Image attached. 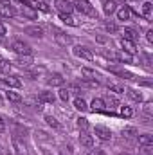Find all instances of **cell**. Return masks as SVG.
Instances as JSON below:
<instances>
[{
    "label": "cell",
    "mask_w": 153,
    "mask_h": 155,
    "mask_svg": "<svg viewBox=\"0 0 153 155\" xmlns=\"http://www.w3.org/2000/svg\"><path fill=\"white\" fill-rule=\"evenodd\" d=\"M18 56H31L33 54V49H31V45L27 43V41H24V40H15L13 41V47H11Z\"/></svg>",
    "instance_id": "obj_1"
},
{
    "label": "cell",
    "mask_w": 153,
    "mask_h": 155,
    "mask_svg": "<svg viewBox=\"0 0 153 155\" xmlns=\"http://www.w3.org/2000/svg\"><path fill=\"white\" fill-rule=\"evenodd\" d=\"M72 4H74V9H77L81 15H88V16H96L97 15L88 0H74Z\"/></svg>",
    "instance_id": "obj_2"
},
{
    "label": "cell",
    "mask_w": 153,
    "mask_h": 155,
    "mask_svg": "<svg viewBox=\"0 0 153 155\" xmlns=\"http://www.w3.org/2000/svg\"><path fill=\"white\" fill-rule=\"evenodd\" d=\"M72 54H74L76 58L86 60V61H92V60H94L92 51H90V49H86V47H83V45H74V47H72Z\"/></svg>",
    "instance_id": "obj_3"
},
{
    "label": "cell",
    "mask_w": 153,
    "mask_h": 155,
    "mask_svg": "<svg viewBox=\"0 0 153 155\" xmlns=\"http://www.w3.org/2000/svg\"><path fill=\"white\" fill-rule=\"evenodd\" d=\"M54 7L60 11V15H70L74 9L72 0H54Z\"/></svg>",
    "instance_id": "obj_4"
},
{
    "label": "cell",
    "mask_w": 153,
    "mask_h": 155,
    "mask_svg": "<svg viewBox=\"0 0 153 155\" xmlns=\"http://www.w3.org/2000/svg\"><path fill=\"white\" fill-rule=\"evenodd\" d=\"M52 31H54V40H56L58 45H63V47L72 45V36L70 35H67V33H63L60 29H52Z\"/></svg>",
    "instance_id": "obj_5"
},
{
    "label": "cell",
    "mask_w": 153,
    "mask_h": 155,
    "mask_svg": "<svg viewBox=\"0 0 153 155\" xmlns=\"http://www.w3.org/2000/svg\"><path fill=\"white\" fill-rule=\"evenodd\" d=\"M15 2L20 5V9H22V15H24V16H27L29 20H36V18H38V13H36V11H34L27 2H22V0H15Z\"/></svg>",
    "instance_id": "obj_6"
},
{
    "label": "cell",
    "mask_w": 153,
    "mask_h": 155,
    "mask_svg": "<svg viewBox=\"0 0 153 155\" xmlns=\"http://www.w3.org/2000/svg\"><path fill=\"white\" fill-rule=\"evenodd\" d=\"M94 134H96V137L101 139V141H110V139H112V130L106 128V126H103V124L94 126Z\"/></svg>",
    "instance_id": "obj_7"
},
{
    "label": "cell",
    "mask_w": 153,
    "mask_h": 155,
    "mask_svg": "<svg viewBox=\"0 0 153 155\" xmlns=\"http://www.w3.org/2000/svg\"><path fill=\"white\" fill-rule=\"evenodd\" d=\"M0 81H2V85H5L9 88H22V81H20L18 76H5V78H2Z\"/></svg>",
    "instance_id": "obj_8"
},
{
    "label": "cell",
    "mask_w": 153,
    "mask_h": 155,
    "mask_svg": "<svg viewBox=\"0 0 153 155\" xmlns=\"http://www.w3.org/2000/svg\"><path fill=\"white\" fill-rule=\"evenodd\" d=\"M137 143L141 148H153V135L151 134H141V135H137Z\"/></svg>",
    "instance_id": "obj_9"
},
{
    "label": "cell",
    "mask_w": 153,
    "mask_h": 155,
    "mask_svg": "<svg viewBox=\"0 0 153 155\" xmlns=\"http://www.w3.org/2000/svg\"><path fill=\"white\" fill-rule=\"evenodd\" d=\"M15 15H16L15 5H11V4H0V16H4V18H13Z\"/></svg>",
    "instance_id": "obj_10"
},
{
    "label": "cell",
    "mask_w": 153,
    "mask_h": 155,
    "mask_svg": "<svg viewBox=\"0 0 153 155\" xmlns=\"http://www.w3.org/2000/svg\"><path fill=\"white\" fill-rule=\"evenodd\" d=\"M24 33L29 35V36H33V38H43V29L40 25H27L24 29Z\"/></svg>",
    "instance_id": "obj_11"
},
{
    "label": "cell",
    "mask_w": 153,
    "mask_h": 155,
    "mask_svg": "<svg viewBox=\"0 0 153 155\" xmlns=\"http://www.w3.org/2000/svg\"><path fill=\"white\" fill-rule=\"evenodd\" d=\"M79 144H81L83 148H92V146H94V137H92L88 132H81V135H79Z\"/></svg>",
    "instance_id": "obj_12"
},
{
    "label": "cell",
    "mask_w": 153,
    "mask_h": 155,
    "mask_svg": "<svg viewBox=\"0 0 153 155\" xmlns=\"http://www.w3.org/2000/svg\"><path fill=\"white\" fill-rule=\"evenodd\" d=\"M115 13H117V20H121V22H126V20H130V16H132V9H130L128 5L119 7Z\"/></svg>",
    "instance_id": "obj_13"
},
{
    "label": "cell",
    "mask_w": 153,
    "mask_h": 155,
    "mask_svg": "<svg viewBox=\"0 0 153 155\" xmlns=\"http://www.w3.org/2000/svg\"><path fill=\"white\" fill-rule=\"evenodd\" d=\"M90 108L94 112H106V105H105V101L101 97H94L92 103H90Z\"/></svg>",
    "instance_id": "obj_14"
},
{
    "label": "cell",
    "mask_w": 153,
    "mask_h": 155,
    "mask_svg": "<svg viewBox=\"0 0 153 155\" xmlns=\"http://www.w3.org/2000/svg\"><path fill=\"white\" fill-rule=\"evenodd\" d=\"M121 135H122V139H126V141H130V143H135L139 134H137L135 128H124V130L121 132Z\"/></svg>",
    "instance_id": "obj_15"
},
{
    "label": "cell",
    "mask_w": 153,
    "mask_h": 155,
    "mask_svg": "<svg viewBox=\"0 0 153 155\" xmlns=\"http://www.w3.org/2000/svg\"><path fill=\"white\" fill-rule=\"evenodd\" d=\"M13 148H15V153L16 155H27V148H25V144H24L18 137H13Z\"/></svg>",
    "instance_id": "obj_16"
},
{
    "label": "cell",
    "mask_w": 153,
    "mask_h": 155,
    "mask_svg": "<svg viewBox=\"0 0 153 155\" xmlns=\"http://www.w3.org/2000/svg\"><path fill=\"white\" fill-rule=\"evenodd\" d=\"M47 83H49L50 87H61V85L65 83V78L61 76V74H58V72H54V74H50V76H49Z\"/></svg>",
    "instance_id": "obj_17"
},
{
    "label": "cell",
    "mask_w": 153,
    "mask_h": 155,
    "mask_svg": "<svg viewBox=\"0 0 153 155\" xmlns=\"http://www.w3.org/2000/svg\"><path fill=\"white\" fill-rule=\"evenodd\" d=\"M115 11H117L115 0H105V4H103V13H105L106 16H110V15H114Z\"/></svg>",
    "instance_id": "obj_18"
},
{
    "label": "cell",
    "mask_w": 153,
    "mask_h": 155,
    "mask_svg": "<svg viewBox=\"0 0 153 155\" xmlns=\"http://www.w3.org/2000/svg\"><path fill=\"white\" fill-rule=\"evenodd\" d=\"M121 47H122L124 52H130V54H135V52H137V47H135V43H133L132 40L122 38L121 40Z\"/></svg>",
    "instance_id": "obj_19"
},
{
    "label": "cell",
    "mask_w": 153,
    "mask_h": 155,
    "mask_svg": "<svg viewBox=\"0 0 153 155\" xmlns=\"http://www.w3.org/2000/svg\"><path fill=\"white\" fill-rule=\"evenodd\" d=\"M38 99H40V103H54L56 97H54V94L50 90H43V92H40Z\"/></svg>",
    "instance_id": "obj_20"
},
{
    "label": "cell",
    "mask_w": 153,
    "mask_h": 155,
    "mask_svg": "<svg viewBox=\"0 0 153 155\" xmlns=\"http://www.w3.org/2000/svg\"><path fill=\"white\" fill-rule=\"evenodd\" d=\"M115 58H117L119 61H122V63H132V61H133V56H132L130 52H124V51H119V52L115 54Z\"/></svg>",
    "instance_id": "obj_21"
},
{
    "label": "cell",
    "mask_w": 153,
    "mask_h": 155,
    "mask_svg": "<svg viewBox=\"0 0 153 155\" xmlns=\"http://www.w3.org/2000/svg\"><path fill=\"white\" fill-rule=\"evenodd\" d=\"M142 16H144L146 20H151V16H153L151 2H144V4H142Z\"/></svg>",
    "instance_id": "obj_22"
},
{
    "label": "cell",
    "mask_w": 153,
    "mask_h": 155,
    "mask_svg": "<svg viewBox=\"0 0 153 155\" xmlns=\"http://www.w3.org/2000/svg\"><path fill=\"white\" fill-rule=\"evenodd\" d=\"M124 92H126V94H128V97H130V99H133L135 103H141V101H142V96H141V92H137L135 88H126Z\"/></svg>",
    "instance_id": "obj_23"
},
{
    "label": "cell",
    "mask_w": 153,
    "mask_h": 155,
    "mask_svg": "<svg viewBox=\"0 0 153 155\" xmlns=\"http://www.w3.org/2000/svg\"><path fill=\"white\" fill-rule=\"evenodd\" d=\"M27 4H29V5H31L33 9H41L43 13H47V11H49V5H47L45 2H38V0H29Z\"/></svg>",
    "instance_id": "obj_24"
},
{
    "label": "cell",
    "mask_w": 153,
    "mask_h": 155,
    "mask_svg": "<svg viewBox=\"0 0 153 155\" xmlns=\"http://www.w3.org/2000/svg\"><path fill=\"white\" fill-rule=\"evenodd\" d=\"M103 101H105V105H106V107H110V110L119 107V99H117L115 96H110V94H108V96H106Z\"/></svg>",
    "instance_id": "obj_25"
},
{
    "label": "cell",
    "mask_w": 153,
    "mask_h": 155,
    "mask_svg": "<svg viewBox=\"0 0 153 155\" xmlns=\"http://www.w3.org/2000/svg\"><path fill=\"white\" fill-rule=\"evenodd\" d=\"M124 38H126V40H132V41H135V40L139 38V33H137L133 27H126V29H124Z\"/></svg>",
    "instance_id": "obj_26"
},
{
    "label": "cell",
    "mask_w": 153,
    "mask_h": 155,
    "mask_svg": "<svg viewBox=\"0 0 153 155\" xmlns=\"http://www.w3.org/2000/svg\"><path fill=\"white\" fill-rule=\"evenodd\" d=\"M74 107H76V110H79V112L88 110V105H86V101H85L83 97H76V99H74Z\"/></svg>",
    "instance_id": "obj_27"
},
{
    "label": "cell",
    "mask_w": 153,
    "mask_h": 155,
    "mask_svg": "<svg viewBox=\"0 0 153 155\" xmlns=\"http://www.w3.org/2000/svg\"><path fill=\"white\" fill-rule=\"evenodd\" d=\"M11 71V61L5 60V58H0V72L2 74H7Z\"/></svg>",
    "instance_id": "obj_28"
},
{
    "label": "cell",
    "mask_w": 153,
    "mask_h": 155,
    "mask_svg": "<svg viewBox=\"0 0 153 155\" xmlns=\"http://www.w3.org/2000/svg\"><path fill=\"white\" fill-rule=\"evenodd\" d=\"M81 85L86 87V88H97V87H99V81H97V79H88V78H85V79L81 81Z\"/></svg>",
    "instance_id": "obj_29"
},
{
    "label": "cell",
    "mask_w": 153,
    "mask_h": 155,
    "mask_svg": "<svg viewBox=\"0 0 153 155\" xmlns=\"http://www.w3.org/2000/svg\"><path fill=\"white\" fill-rule=\"evenodd\" d=\"M76 124L81 132H86V130H88V119H86V117H77Z\"/></svg>",
    "instance_id": "obj_30"
},
{
    "label": "cell",
    "mask_w": 153,
    "mask_h": 155,
    "mask_svg": "<svg viewBox=\"0 0 153 155\" xmlns=\"http://www.w3.org/2000/svg\"><path fill=\"white\" fill-rule=\"evenodd\" d=\"M20 67H29L33 63V58L31 56H18V61H16Z\"/></svg>",
    "instance_id": "obj_31"
},
{
    "label": "cell",
    "mask_w": 153,
    "mask_h": 155,
    "mask_svg": "<svg viewBox=\"0 0 153 155\" xmlns=\"http://www.w3.org/2000/svg\"><path fill=\"white\" fill-rule=\"evenodd\" d=\"M58 96H60V99H61V101H65V103H67V101L70 99V90L61 87V88H60V92H58Z\"/></svg>",
    "instance_id": "obj_32"
},
{
    "label": "cell",
    "mask_w": 153,
    "mask_h": 155,
    "mask_svg": "<svg viewBox=\"0 0 153 155\" xmlns=\"http://www.w3.org/2000/svg\"><path fill=\"white\" fill-rule=\"evenodd\" d=\"M5 97H7L9 101H13V103H20V101H22V96H20V94H16V92H11V90H9V92H5Z\"/></svg>",
    "instance_id": "obj_33"
},
{
    "label": "cell",
    "mask_w": 153,
    "mask_h": 155,
    "mask_svg": "<svg viewBox=\"0 0 153 155\" xmlns=\"http://www.w3.org/2000/svg\"><path fill=\"white\" fill-rule=\"evenodd\" d=\"M45 123H47L49 126H52L54 130H58V128H60V123H58V119H56V117H52V116H45Z\"/></svg>",
    "instance_id": "obj_34"
},
{
    "label": "cell",
    "mask_w": 153,
    "mask_h": 155,
    "mask_svg": "<svg viewBox=\"0 0 153 155\" xmlns=\"http://www.w3.org/2000/svg\"><path fill=\"white\" fill-rule=\"evenodd\" d=\"M121 116L126 117V119H130V117L133 116V110H132V107H128V105H122V107H121Z\"/></svg>",
    "instance_id": "obj_35"
},
{
    "label": "cell",
    "mask_w": 153,
    "mask_h": 155,
    "mask_svg": "<svg viewBox=\"0 0 153 155\" xmlns=\"http://www.w3.org/2000/svg\"><path fill=\"white\" fill-rule=\"evenodd\" d=\"M81 74H83L85 78H88V79H96V78H97L96 71H92V69H86V67H85V69H81Z\"/></svg>",
    "instance_id": "obj_36"
},
{
    "label": "cell",
    "mask_w": 153,
    "mask_h": 155,
    "mask_svg": "<svg viewBox=\"0 0 153 155\" xmlns=\"http://www.w3.org/2000/svg\"><path fill=\"white\" fill-rule=\"evenodd\" d=\"M142 114L148 117V119L153 116V105H151V103H146V105L142 107Z\"/></svg>",
    "instance_id": "obj_37"
},
{
    "label": "cell",
    "mask_w": 153,
    "mask_h": 155,
    "mask_svg": "<svg viewBox=\"0 0 153 155\" xmlns=\"http://www.w3.org/2000/svg\"><path fill=\"white\" fill-rule=\"evenodd\" d=\"M60 18H61V22H63V24H69V25H76V22H74L72 15H60Z\"/></svg>",
    "instance_id": "obj_38"
},
{
    "label": "cell",
    "mask_w": 153,
    "mask_h": 155,
    "mask_svg": "<svg viewBox=\"0 0 153 155\" xmlns=\"http://www.w3.org/2000/svg\"><path fill=\"white\" fill-rule=\"evenodd\" d=\"M108 90H112V92H115V94H124V88H122L121 85H110Z\"/></svg>",
    "instance_id": "obj_39"
},
{
    "label": "cell",
    "mask_w": 153,
    "mask_h": 155,
    "mask_svg": "<svg viewBox=\"0 0 153 155\" xmlns=\"http://www.w3.org/2000/svg\"><path fill=\"white\" fill-rule=\"evenodd\" d=\"M105 29H106L108 33H117V25L112 24V22H106V24H105Z\"/></svg>",
    "instance_id": "obj_40"
},
{
    "label": "cell",
    "mask_w": 153,
    "mask_h": 155,
    "mask_svg": "<svg viewBox=\"0 0 153 155\" xmlns=\"http://www.w3.org/2000/svg\"><path fill=\"white\" fill-rule=\"evenodd\" d=\"M146 40H148V43H153V29H148V33H146Z\"/></svg>",
    "instance_id": "obj_41"
},
{
    "label": "cell",
    "mask_w": 153,
    "mask_h": 155,
    "mask_svg": "<svg viewBox=\"0 0 153 155\" xmlns=\"http://www.w3.org/2000/svg\"><path fill=\"white\" fill-rule=\"evenodd\" d=\"M5 33H7V29H5V25L0 22V36H5Z\"/></svg>",
    "instance_id": "obj_42"
},
{
    "label": "cell",
    "mask_w": 153,
    "mask_h": 155,
    "mask_svg": "<svg viewBox=\"0 0 153 155\" xmlns=\"http://www.w3.org/2000/svg\"><path fill=\"white\" fill-rule=\"evenodd\" d=\"M4 130H5V121H4V117L0 116V134H2Z\"/></svg>",
    "instance_id": "obj_43"
},
{
    "label": "cell",
    "mask_w": 153,
    "mask_h": 155,
    "mask_svg": "<svg viewBox=\"0 0 153 155\" xmlns=\"http://www.w3.org/2000/svg\"><path fill=\"white\" fill-rule=\"evenodd\" d=\"M92 155H106V153H105L103 150H94V152H92Z\"/></svg>",
    "instance_id": "obj_44"
},
{
    "label": "cell",
    "mask_w": 153,
    "mask_h": 155,
    "mask_svg": "<svg viewBox=\"0 0 153 155\" xmlns=\"http://www.w3.org/2000/svg\"><path fill=\"white\" fill-rule=\"evenodd\" d=\"M119 155H132V153H126V152H122V153H119Z\"/></svg>",
    "instance_id": "obj_45"
},
{
    "label": "cell",
    "mask_w": 153,
    "mask_h": 155,
    "mask_svg": "<svg viewBox=\"0 0 153 155\" xmlns=\"http://www.w3.org/2000/svg\"><path fill=\"white\" fill-rule=\"evenodd\" d=\"M144 2H148V0H144Z\"/></svg>",
    "instance_id": "obj_46"
},
{
    "label": "cell",
    "mask_w": 153,
    "mask_h": 155,
    "mask_svg": "<svg viewBox=\"0 0 153 155\" xmlns=\"http://www.w3.org/2000/svg\"><path fill=\"white\" fill-rule=\"evenodd\" d=\"M103 2H105V0H103Z\"/></svg>",
    "instance_id": "obj_47"
}]
</instances>
